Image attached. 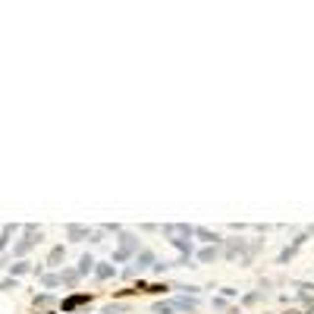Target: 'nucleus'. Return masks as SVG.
<instances>
[{
	"instance_id": "obj_15",
	"label": "nucleus",
	"mask_w": 314,
	"mask_h": 314,
	"mask_svg": "<svg viewBox=\"0 0 314 314\" xmlns=\"http://www.w3.org/2000/svg\"><path fill=\"white\" fill-rule=\"evenodd\" d=\"M176 308H173V302H157L154 305V314H173Z\"/></svg>"
},
{
	"instance_id": "obj_9",
	"label": "nucleus",
	"mask_w": 314,
	"mask_h": 314,
	"mask_svg": "<svg viewBox=\"0 0 314 314\" xmlns=\"http://www.w3.org/2000/svg\"><path fill=\"white\" fill-rule=\"evenodd\" d=\"M195 236H198L201 242H208V245H220L223 239H220L217 233H210V230H205V226H195Z\"/></svg>"
},
{
	"instance_id": "obj_5",
	"label": "nucleus",
	"mask_w": 314,
	"mask_h": 314,
	"mask_svg": "<svg viewBox=\"0 0 314 314\" xmlns=\"http://www.w3.org/2000/svg\"><path fill=\"white\" fill-rule=\"evenodd\" d=\"M88 302H91V295H88V292H79V295H70V299H63V302H60V308L70 314V311L79 308V305H88Z\"/></svg>"
},
{
	"instance_id": "obj_18",
	"label": "nucleus",
	"mask_w": 314,
	"mask_h": 314,
	"mask_svg": "<svg viewBox=\"0 0 314 314\" xmlns=\"http://www.w3.org/2000/svg\"><path fill=\"white\" fill-rule=\"evenodd\" d=\"M10 270H13V274H16V277H19V274H29V270H32V267H29V261H19V264H13Z\"/></svg>"
},
{
	"instance_id": "obj_3",
	"label": "nucleus",
	"mask_w": 314,
	"mask_h": 314,
	"mask_svg": "<svg viewBox=\"0 0 314 314\" xmlns=\"http://www.w3.org/2000/svg\"><path fill=\"white\" fill-rule=\"evenodd\" d=\"M38 242H41V230H38V226H25L22 239L13 245V254H16V258H22V254H25V251H32Z\"/></svg>"
},
{
	"instance_id": "obj_7",
	"label": "nucleus",
	"mask_w": 314,
	"mask_h": 314,
	"mask_svg": "<svg viewBox=\"0 0 314 314\" xmlns=\"http://www.w3.org/2000/svg\"><path fill=\"white\" fill-rule=\"evenodd\" d=\"M305 239H308V236H299V239H295L292 245H289V248H283V251H279V264H286V261H289V258H295V251H299L302 248V245H305Z\"/></svg>"
},
{
	"instance_id": "obj_11",
	"label": "nucleus",
	"mask_w": 314,
	"mask_h": 314,
	"mask_svg": "<svg viewBox=\"0 0 314 314\" xmlns=\"http://www.w3.org/2000/svg\"><path fill=\"white\" fill-rule=\"evenodd\" d=\"M95 277H98V279H110V277H116L113 261H110V264H95Z\"/></svg>"
},
{
	"instance_id": "obj_2",
	"label": "nucleus",
	"mask_w": 314,
	"mask_h": 314,
	"mask_svg": "<svg viewBox=\"0 0 314 314\" xmlns=\"http://www.w3.org/2000/svg\"><path fill=\"white\" fill-rule=\"evenodd\" d=\"M154 264H157V254L148 251V248H141V251L132 258V267L126 270V277H135V274H145V270H154Z\"/></svg>"
},
{
	"instance_id": "obj_13",
	"label": "nucleus",
	"mask_w": 314,
	"mask_h": 314,
	"mask_svg": "<svg viewBox=\"0 0 314 314\" xmlns=\"http://www.w3.org/2000/svg\"><path fill=\"white\" fill-rule=\"evenodd\" d=\"M60 261H63V245H57V248H50V254H47V264H60Z\"/></svg>"
},
{
	"instance_id": "obj_6",
	"label": "nucleus",
	"mask_w": 314,
	"mask_h": 314,
	"mask_svg": "<svg viewBox=\"0 0 314 314\" xmlns=\"http://www.w3.org/2000/svg\"><path fill=\"white\" fill-rule=\"evenodd\" d=\"M217 258H223V248H220V245H205V248L198 251L201 264H210V261H217Z\"/></svg>"
},
{
	"instance_id": "obj_12",
	"label": "nucleus",
	"mask_w": 314,
	"mask_h": 314,
	"mask_svg": "<svg viewBox=\"0 0 314 314\" xmlns=\"http://www.w3.org/2000/svg\"><path fill=\"white\" fill-rule=\"evenodd\" d=\"M95 264H98V261L91 258V254H82V261H79V267H75V270L85 277V274H91V270H95Z\"/></svg>"
},
{
	"instance_id": "obj_8",
	"label": "nucleus",
	"mask_w": 314,
	"mask_h": 314,
	"mask_svg": "<svg viewBox=\"0 0 314 314\" xmlns=\"http://www.w3.org/2000/svg\"><path fill=\"white\" fill-rule=\"evenodd\" d=\"M173 308H176V311H189V314H195L198 302H195V299H189V295H179V299H173Z\"/></svg>"
},
{
	"instance_id": "obj_10",
	"label": "nucleus",
	"mask_w": 314,
	"mask_h": 314,
	"mask_svg": "<svg viewBox=\"0 0 314 314\" xmlns=\"http://www.w3.org/2000/svg\"><path fill=\"white\" fill-rule=\"evenodd\" d=\"M79 279H82V274H79L75 267H63V270H60V283H66V286H75Z\"/></svg>"
},
{
	"instance_id": "obj_1",
	"label": "nucleus",
	"mask_w": 314,
	"mask_h": 314,
	"mask_svg": "<svg viewBox=\"0 0 314 314\" xmlns=\"http://www.w3.org/2000/svg\"><path fill=\"white\" fill-rule=\"evenodd\" d=\"M141 251V242L135 239L132 233H120V248L113 251V261H129Z\"/></svg>"
},
{
	"instance_id": "obj_19",
	"label": "nucleus",
	"mask_w": 314,
	"mask_h": 314,
	"mask_svg": "<svg viewBox=\"0 0 314 314\" xmlns=\"http://www.w3.org/2000/svg\"><path fill=\"white\" fill-rule=\"evenodd\" d=\"M0 289H16V277H13V279H3V283H0Z\"/></svg>"
},
{
	"instance_id": "obj_17",
	"label": "nucleus",
	"mask_w": 314,
	"mask_h": 314,
	"mask_svg": "<svg viewBox=\"0 0 314 314\" xmlns=\"http://www.w3.org/2000/svg\"><path fill=\"white\" fill-rule=\"evenodd\" d=\"M145 292H154V295H160V292H170V286H167V283H154V286H145Z\"/></svg>"
},
{
	"instance_id": "obj_16",
	"label": "nucleus",
	"mask_w": 314,
	"mask_h": 314,
	"mask_svg": "<svg viewBox=\"0 0 314 314\" xmlns=\"http://www.w3.org/2000/svg\"><path fill=\"white\" fill-rule=\"evenodd\" d=\"M10 236H16V226H3V236H0V251L6 248V242H10Z\"/></svg>"
},
{
	"instance_id": "obj_4",
	"label": "nucleus",
	"mask_w": 314,
	"mask_h": 314,
	"mask_svg": "<svg viewBox=\"0 0 314 314\" xmlns=\"http://www.w3.org/2000/svg\"><path fill=\"white\" fill-rule=\"evenodd\" d=\"M66 236H70L72 242H82V239L98 242V233H95V230H88V226H79V223H70V226H66Z\"/></svg>"
},
{
	"instance_id": "obj_14",
	"label": "nucleus",
	"mask_w": 314,
	"mask_h": 314,
	"mask_svg": "<svg viewBox=\"0 0 314 314\" xmlns=\"http://www.w3.org/2000/svg\"><path fill=\"white\" fill-rule=\"evenodd\" d=\"M41 283H44L47 289H54V286H63V283H60V274H44V277H41Z\"/></svg>"
}]
</instances>
